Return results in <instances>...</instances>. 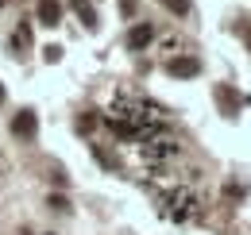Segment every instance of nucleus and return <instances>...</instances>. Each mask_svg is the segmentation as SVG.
Listing matches in <instances>:
<instances>
[{
	"mask_svg": "<svg viewBox=\"0 0 251 235\" xmlns=\"http://www.w3.org/2000/svg\"><path fill=\"white\" fill-rule=\"evenodd\" d=\"M104 119H108V127L120 139H147V135H155L158 127H162L166 116H162V108L139 100V96H116L112 108L104 112Z\"/></svg>",
	"mask_w": 251,
	"mask_h": 235,
	"instance_id": "obj_1",
	"label": "nucleus"
},
{
	"mask_svg": "<svg viewBox=\"0 0 251 235\" xmlns=\"http://www.w3.org/2000/svg\"><path fill=\"white\" fill-rule=\"evenodd\" d=\"M143 143V158L147 162H166V158H174L178 154V143L170 139V135H162V131H155V135H147V139H139Z\"/></svg>",
	"mask_w": 251,
	"mask_h": 235,
	"instance_id": "obj_2",
	"label": "nucleus"
},
{
	"mask_svg": "<svg viewBox=\"0 0 251 235\" xmlns=\"http://www.w3.org/2000/svg\"><path fill=\"white\" fill-rule=\"evenodd\" d=\"M162 201H166V212H170L174 220H189V216H193V197H189L186 189H174V193H166Z\"/></svg>",
	"mask_w": 251,
	"mask_h": 235,
	"instance_id": "obj_3",
	"label": "nucleus"
},
{
	"mask_svg": "<svg viewBox=\"0 0 251 235\" xmlns=\"http://www.w3.org/2000/svg\"><path fill=\"white\" fill-rule=\"evenodd\" d=\"M35 131H39V116H35L31 108H24V112L12 116V135L16 139H35Z\"/></svg>",
	"mask_w": 251,
	"mask_h": 235,
	"instance_id": "obj_4",
	"label": "nucleus"
},
{
	"mask_svg": "<svg viewBox=\"0 0 251 235\" xmlns=\"http://www.w3.org/2000/svg\"><path fill=\"white\" fill-rule=\"evenodd\" d=\"M166 73H170V77H197V73H201V62L193 58V54L170 58V62H166Z\"/></svg>",
	"mask_w": 251,
	"mask_h": 235,
	"instance_id": "obj_5",
	"label": "nucleus"
},
{
	"mask_svg": "<svg viewBox=\"0 0 251 235\" xmlns=\"http://www.w3.org/2000/svg\"><path fill=\"white\" fill-rule=\"evenodd\" d=\"M35 16H39L43 27H58V24H62V4H58V0H39V4H35Z\"/></svg>",
	"mask_w": 251,
	"mask_h": 235,
	"instance_id": "obj_6",
	"label": "nucleus"
},
{
	"mask_svg": "<svg viewBox=\"0 0 251 235\" xmlns=\"http://www.w3.org/2000/svg\"><path fill=\"white\" fill-rule=\"evenodd\" d=\"M213 93H217L220 112H224V116H236V112H240V104H244V100H240V93H236L232 85H217Z\"/></svg>",
	"mask_w": 251,
	"mask_h": 235,
	"instance_id": "obj_7",
	"label": "nucleus"
},
{
	"mask_svg": "<svg viewBox=\"0 0 251 235\" xmlns=\"http://www.w3.org/2000/svg\"><path fill=\"white\" fill-rule=\"evenodd\" d=\"M151 39H155V27H151V24H135V27L127 31V50H143Z\"/></svg>",
	"mask_w": 251,
	"mask_h": 235,
	"instance_id": "obj_8",
	"label": "nucleus"
},
{
	"mask_svg": "<svg viewBox=\"0 0 251 235\" xmlns=\"http://www.w3.org/2000/svg\"><path fill=\"white\" fill-rule=\"evenodd\" d=\"M74 12L81 16V24H85V27H89V31L97 27V12H93V8H89V4H85V0H74Z\"/></svg>",
	"mask_w": 251,
	"mask_h": 235,
	"instance_id": "obj_9",
	"label": "nucleus"
},
{
	"mask_svg": "<svg viewBox=\"0 0 251 235\" xmlns=\"http://www.w3.org/2000/svg\"><path fill=\"white\" fill-rule=\"evenodd\" d=\"M158 4H162L166 12H174V16H189V8H193L189 0H158Z\"/></svg>",
	"mask_w": 251,
	"mask_h": 235,
	"instance_id": "obj_10",
	"label": "nucleus"
},
{
	"mask_svg": "<svg viewBox=\"0 0 251 235\" xmlns=\"http://www.w3.org/2000/svg\"><path fill=\"white\" fill-rule=\"evenodd\" d=\"M47 205L54 208V212H70V201H66L62 193H50V201H47Z\"/></svg>",
	"mask_w": 251,
	"mask_h": 235,
	"instance_id": "obj_11",
	"label": "nucleus"
},
{
	"mask_svg": "<svg viewBox=\"0 0 251 235\" xmlns=\"http://www.w3.org/2000/svg\"><path fill=\"white\" fill-rule=\"evenodd\" d=\"M43 58H47V62H58V58H62V47H43Z\"/></svg>",
	"mask_w": 251,
	"mask_h": 235,
	"instance_id": "obj_12",
	"label": "nucleus"
},
{
	"mask_svg": "<svg viewBox=\"0 0 251 235\" xmlns=\"http://www.w3.org/2000/svg\"><path fill=\"white\" fill-rule=\"evenodd\" d=\"M0 104H4V85H0Z\"/></svg>",
	"mask_w": 251,
	"mask_h": 235,
	"instance_id": "obj_13",
	"label": "nucleus"
}]
</instances>
